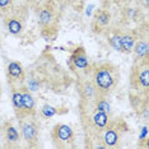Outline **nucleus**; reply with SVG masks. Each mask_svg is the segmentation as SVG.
Listing matches in <instances>:
<instances>
[{
	"instance_id": "f257e3e1",
	"label": "nucleus",
	"mask_w": 149,
	"mask_h": 149,
	"mask_svg": "<svg viewBox=\"0 0 149 149\" xmlns=\"http://www.w3.org/2000/svg\"><path fill=\"white\" fill-rule=\"evenodd\" d=\"M116 78L113 75V69H111L108 65H102L97 68L94 72V84L98 92L107 93L115 86Z\"/></svg>"
},
{
	"instance_id": "f03ea898",
	"label": "nucleus",
	"mask_w": 149,
	"mask_h": 149,
	"mask_svg": "<svg viewBox=\"0 0 149 149\" xmlns=\"http://www.w3.org/2000/svg\"><path fill=\"white\" fill-rule=\"evenodd\" d=\"M54 139L63 143H68L73 139V129L66 124H59L54 127Z\"/></svg>"
},
{
	"instance_id": "7ed1b4c3",
	"label": "nucleus",
	"mask_w": 149,
	"mask_h": 149,
	"mask_svg": "<svg viewBox=\"0 0 149 149\" xmlns=\"http://www.w3.org/2000/svg\"><path fill=\"white\" fill-rule=\"evenodd\" d=\"M72 64L77 69H87L89 66V63H88L87 55L84 52L83 47H78L75 52L72 55Z\"/></svg>"
},
{
	"instance_id": "20e7f679",
	"label": "nucleus",
	"mask_w": 149,
	"mask_h": 149,
	"mask_svg": "<svg viewBox=\"0 0 149 149\" xmlns=\"http://www.w3.org/2000/svg\"><path fill=\"white\" fill-rule=\"evenodd\" d=\"M22 134L24 140L27 141H35L37 139V134H38V130H37L36 124L33 123H26L23 124L22 126Z\"/></svg>"
},
{
	"instance_id": "39448f33",
	"label": "nucleus",
	"mask_w": 149,
	"mask_h": 149,
	"mask_svg": "<svg viewBox=\"0 0 149 149\" xmlns=\"http://www.w3.org/2000/svg\"><path fill=\"white\" fill-rule=\"evenodd\" d=\"M8 75L10 79H14V80H18V79H22L24 73H23V68L19 63L17 61H12L8 64Z\"/></svg>"
},
{
	"instance_id": "423d86ee",
	"label": "nucleus",
	"mask_w": 149,
	"mask_h": 149,
	"mask_svg": "<svg viewBox=\"0 0 149 149\" xmlns=\"http://www.w3.org/2000/svg\"><path fill=\"white\" fill-rule=\"evenodd\" d=\"M22 101H23V111L26 113H31L35 110V100H33L32 94L28 92V89H23L22 91Z\"/></svg>"
},
{
	"instance_id": "0eeeda50",
	"label": "nucleus",
	"mask_w": 149,
	"mask_h": 149,
	"mask_svg": "<svg viewBox=\"0 0 149 149\" xmlns=\"http://www.w3.org/2000/svg\"><path fill=\"white\" fill-rule=\"evenodd\" d=\"M134 45H135L134 36H130V35L121 36V40H120V51L121 52L130 54L131 51H133Z\"/></svg>"
},
{
	"instance_id": "6e6552de",
	"label": "nucleus",
	"mask_w": 149,
	"mask_h": 149,
	"mask_svg": "<svg viewBox=\"0 0 149 149\" xmlns=\"http://www.w3.org/2000/svg\"><path fill=\"white\" fill-rule=\"evenodd\" d=\"M103 141L107 147H115L118 141V134L113 129H108L103 135Z\"/></svg>"
},
{
	"instance_id": "1a4fd4ad",
	"label": "nucleus",
	"mask_w": 149,
	"mask_h": 149,
	"mask_svg": "<svg viewBox=\"0 0 149 149\" xmlns=\"http://www.w3.org/2000/svg\"><path fill=\"white\" fill-rule=\"evenodd\" d=\"M93 124L96 125L98 129H104L108 124V116L106 112H101V111H97L96 113L93 115Z\"/></svg>"
},
{
	"instance_id": "9d476101",
	"label": "nucleus",
	"mask_w": 149,
	"mask_h": 149,
	"mask_svg": "<svg viewBox=\"0 0 149 149\" xmlns=\"http://www.w3.org/2000/svg\"><path fill=\"white\" fill-rule=\"evenodd\" d=\"M80 92H82L84 98H87V100H92V98L96 97V94H97L98 91H97L96 86H93L91 82H86V83L83 84Z\"/></svg>"
},
{
	"instance_id": "9b49d317",
	"label": "nucleus",
	"mask_w": 149,
	"mask_h": 149,
	"mask_svg": "<svg viewBox=\"0 0 149 149\" xmlns=\"http://www.w3.org/2000/svg\"><path fill=\"white\" fill-rule=\"evenodd\" d=\"M135 55H136V57H139V59H145L148 55V43L147 41H139L138 43H135L134 47H133Z\"/></svg>"
},
{
	"instance_id": "f8f14e48",
	"label": "nucleus",
	"mask_w": 149,
	"mask_h": 149,
	"mask_svg": "<svg viewBox=\"0 0 149 149\" xmlns=\"http://www.w3.org/2000/svg\"><path fill=\"white\" fill-rule=\"evenodd\" d=\"M94 19H96V23L98 26H107L108 23L111 21V14L106 10H98L96 13V15H94Z\"/></svg>"
},
{
	"instance_id": "ddd939ff",
	"label": "nucleus",
	"mask_w": 149,
	"mask_h": 149,
	"mask_svg": "<svg viewBox=\"0 0 149 149\" xmlns=\"http://www.w3.org/2000/svg\"><path fill=\"white\" fill-rule=\"evenodd\" d=\"M138 82L143 88H147L149 87V70H148V66L145 64V66L143 68V70H140L138 74Z\"/></svg>"
},
{
	"instance_id": "4468645a",
	"label": "nucleus",
	"mask_w": 149,
	"mask_h": 149,
	"mask_svg": "<svg viewBox=\"0 0 149 149\" xmlns=\"http://www.w3.org/2000/svg\"><path fill=\"white\" fill-rule=\"evenodd\" d=\"M8 31L12 33V35H19L22 32V23L15 18H10L8 21Z\"/></svg>"
},
{
	"instance_id": "2eb2a0df",
	"label": "nucleus",
	"mask_w": 149,
	"mask_h": 149,
	"mask_svg": "<svg viewBox=\"0 0 149 149\" xmlns=\"http://www.w3.org/2000/svg\"><path fill=\"white\" fill-rule=\"evenodd\" d=\"M12 102H13V106H14L15 111L21 113L22 111H23L22 92H19V91H14V92H13V96H12Z\"/></svg>"
},
{
	"instance_id": "dca6fc26",
	"label": "nucleus",
	"mask_w": 149,
	"mask_h": 149,
	"mask_svg": "<svg viewBox=\"0 0 149 149\" xmlns=\"http://www.w3.org/2000/svg\"><path fill=\"white\" fill-rule=\"evenodd\" d=\"M38 22L42 26H49L52 22V13L50 9H42L38 14Z\"/></svg>"
},
{
	"instance_id": "f3484780",
	"label": "nucleus",
	"mask_w": 149,
	"mask_h": 149,
	"mask_svg": "<svg viewBox=\"0 0 149 149\" xmlns=\"http://www.w3.org/2000/svg\"><path fill=\"white\" fill-rule=\"evenodd\" d=\"M6 140L9 141V143H17V141L19 140V134H18V130L14 127V126H10L9 125L8 127H6Z\"/></svg>"
},
{
	"instance_id": "a211bd4d",
	"label": "nucleus",
	"mask_w": 149,
	"mask_h": 149,
	"mask_svg": "<svg viewBox=\"0 0 149 149\" xmlns=\"http://www.w3.org/2000/svg\"><path fill=\"white\" fill-rule=\"evenodd\" d=\"M41 113L45 117L49 118V117L55 116V115L57 113V110L54 106H51V104H43L42 108H41Z\"/></svg>"
},
{
	"instance_id": "6ab92c4d",
	"label": "nucleus",
	"mask_w": 149,
	"mask_h": 149,
	"mask_svg": "<svg viewBox=\"0 0 149 149\" xmlns=\"http://www.w3.org/2000/svg\"><path fill=\"white\" fill-rule=\"evenodd\" d=\"M110 110H111V106H110V103L107 102L106 100H101V101H98L97 102V111H101V112H110Z\"/></svg>"
},
{
	"instance_id": "aec40b11",
	"label": "nucleus",
	"mask_w": 149,
	"mask_h": 149,
	"mask_svg": "<svg viewBox=\"0 0 149 149\" xmlns=\"http://www.w3.org/2000/svg\"><path fill=\"white\" fill-rule=\"evenodd\" d=\"M120 40H121L120 35H115L110 38V45L112 46L116 51H120Z\"/></svg>"
},
{
	"instance_id": "412c9836",
	"label": "nucleus",
	"mask_w": 149,
	"mask_h": 149,
	"mask_svg": "<svg viewBox=\"0 0 149 149\" xmlns=\"http://www.w3.org/2000/svg\"><path fill=\"white\" fill-rule=\"evenodd\" d=\"M38 87H40V84L36 79H31L28 82V89L29 91H38Z\"/></svg>"
},
{
	"instance_id": "4be33fe9",
	"label": "nucleus",
	"mask_w": 149,
	"mask_h": 149,
	"mask_svg": "<svg viewBox=\"0 0 149 149\" xmlns=\"http://www.w3.org/2000/svg\"><path fill=\"white\" fill-rule=\"evenodd\" d=\"M12 0H0V9L4 10V9H8V6L10 5Z\"/></svg>"
},
{
	"instance_id": "5701e85b",
	"label": "nucleus",
	"mask_w": 149,
	"mask_h": 149,
	"mask_svg": "<svg viewBox=\"0 0 149 149\" xmlns=\"http://www.w3.org/2000/svg\"><path fill=\"white\" fill-rule=\"evenodd\" d=\"M147 134H148V127L144 126V127H143V131H141V135L139 136V139H140V140H143V139L147 136Z\"/></svg>"
},
{
	"instance_id": "b1692460",
	"label": "nucleus",
	"mask_w": 149,
	"mask_h": 149,
	"mask_svg": "<svg viewBox=\"0 0 149 149\" xmlns=\"http://www.w3.org/2000/svg\"><path fill=\"white\" fill-rule=\"evenodd\" d=\"M92 8H93V5H89V6H88V9H87V15H91V13H92Z\"/></svg>"
},
{
	"instance_id": "393cba45",
	"label": "nucleus",
	"mask_w": 149,
	"mask_h": 149,
	"mask_svg": "<svg viewBox=\"0 0 149 149\" xmlns=\"http://www.w3.org/2000/svg\"><path fill=\"white\" fill-rule=\"evenodd\" d=\"M145 1V6H148V0H144Z\"/></svg>"
},
{
	"instance_id": "a878e982",
	"label": "nucleus",
	"mask_w": 149,
	"mask_h": 149,
	"mask_svg": "<svg viewBox=\"0 0 149 149\" xmlns=\"http://www.w3.org/2000/svg\"><path fill=\"white\" fill-rule=\"evenodd\" d=\"M0 45H1V43H0Z\"/></svg>"
}]
</instances>
